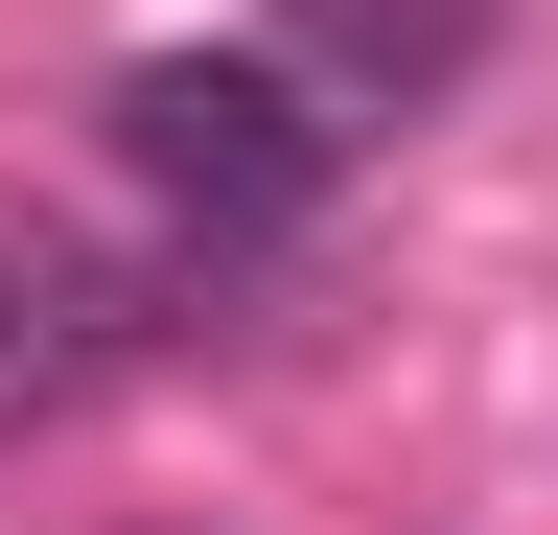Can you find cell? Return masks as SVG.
I'll return each mask as SVG.
<instances>
[{"mask_svg":"<svg viewBox=\"0 0 558 535\" xmlns=\"http://www.w3.org/2000/svg\"><path fill=\"white\" fill-rule=\"evenodd\" d=\"M326 71H303V47H163V71H117V163L140 186H163V210H209V233H303L326 210Z\"/></svg>","mask_w":558,"mask_h":535,"instance_id":"obj_1","label":"cell"},{"mask_svg":"<svg viewBox=\"0 0 558 535\" xmlns=\"http://www.w3.org/2000/svg\"><path fill=\"white\" fill-rule=\"evenodd\" d=\"M140 350H163V280L117 233H70V210L0 186V420H94Z\"/></svg>","mask_w":558,"mask_h":535,"instance_id":"obj_2","label":"cell"},{"mask_svg":"<svg viewBox=\"0 0 558 535\" xmlns=\"http://www.w3.org/2000/svg\"><path fill=\"white\" fill-rule=\"evenodd\" d=\"M279 47H303V71H326L349 117H418V94H442L465 47H488V0H303Z\"/></svg>","mask_w":558,"mask_h":535,"instance_id":"obj_3","label":"cell"}]
</instances>
